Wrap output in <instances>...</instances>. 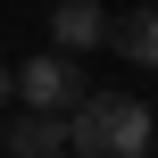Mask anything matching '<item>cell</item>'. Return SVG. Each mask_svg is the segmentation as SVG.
I'll return each mask as SVG.
<instances>
[{"label":"cell","instance_id":"obj_3","mask_svg":"<svg viewBox=\"0 0 158 158\" xmlns=\"http://www.w3.org/2000/svg\"><path fill=\"white\" fill-rule=\"evenodd\" d=\"M50 42H58V50H92V42H108L100 0H58V8H50Z\"/></svg>","mask_w":158,"mask_h":158},{"label":"cell","instance_id":"obj_5","mask_svg":"<svg viewBox=\"0 0 158 158\" xmlns=\"http://www.w3.org/2000/svg\"><path fill=\"white\" fill-rule=\"evenodd\" d=\"M108 42H117L133 67L158 75V8H125V17H108Z\"/></svg>","mask_w":158,"mask_h":158},{"label":"cell","instance_id":"obj_1","mask_svg":"<svg viewBox=\"0 0 158 158\" xmlns=\"http://www.w3.org/2000/svg\"><path fill=\"white\" fill-rule=\"evenodd\" d=\"M158 133H150V100H125V92H83L67 108V150L83 158H142Z\"/></svg>","mask_w":158,"mask_h":158},{"label":"cell","instance_id":"obj_4","mask_svg":"<svg viewBox=\"0 0 158 158\" xmlns=\"http://www.w3.org/2000/svg\"><path fill=\"white\" fill-rule=\"evenodd\" d=\"M17 158H50V150H67V117H50V108H25L8 133H0Z\"/></svg>","mask_w":158,"mask_h":158},{"label":"cell","instance_id":"obj_6","mask_svg":"<svg viewBox=\"0 0 158 158\" xmlns=\"http://www.w3.org/2000/svg\"><path fill=\"white\" fill-rule=\"evenodd\" d=\"M8 100H17V67H0V108H8Z\"/></svg>","mask_w":158,"mask_h":158},{"label":"cell","instance_id":"obj_2","mask_svg":"<svg viewBox=\"0 0 158 158\" xmlns=\"http://www.w3.org/2000/svg\"><path fill=\"white\" fill-rule=\"evenodd\" d=\"M17 100L25 108H50V117H67L75 100H83V75H75V50H42V58H25L17 67Z\"/></svg>","mask_w":158,"mask_h":158}]
</instances>
